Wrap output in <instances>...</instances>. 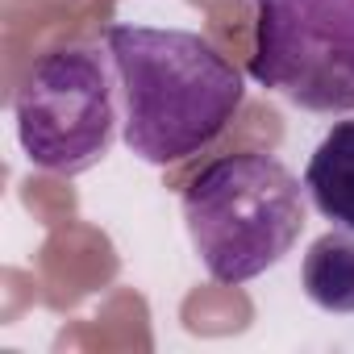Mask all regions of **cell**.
I'll return each instance as SVG.
<instances>
[{"mask_svg":"<svg viewBox=\"0 0 354 354\" xmlns=\"http://www.w3.org/2000/svg\"><path fill=\"white\" fill-rule=\"evenodd\" d=\"M304 296L325 313H354V234L329 230L321 234L300 263Z\"/></svg>","mask_w":354,"mask_h":354,"instance_id":"8992f818","label":"cell"},{"mask_svg":"<svg viewBox=\"0 0 354 354\" xmlns=\"http://www.w3.org/2000/svg\"><path fill=\"white\" fill-rule=\"evenodd\" d=\"M304 192L317 213L354 234V117L337 121L304 167Z\"/></svg>","mask_w":354,"mask_h":354,"instance_id":"5b68a950","label":"cell"},{"mask_svg":"<svg viewBox=\"0 0 354 354\" xmlns=\"http://www.w3.org/2000/svg\"><path fill=\"white\" fill-rule=\"evenodd\" d=\"M184 221L205 271L234 288L296 246L304 230V188L271 154H225L188 184Z\"/></svg>","mask_w":354,"mask_h":354,"instance_id":"7a4b0ae2","label":"cell"},{"mask_svg":"<svg viewBox=\"0 0 354 354\" xmlns=\"http://www.w3.org/2000/svg\"><path fill=\"white\" fill-rule=\"evenodd\" d=\"M109 59L125 96V146L146 162L205 150L242 109V71L201 34L113 26Z\"/></svg>","mask_w":354,"mask_h":354,"instance_id":"6da1fadb","label":"cell"},{"mask_svg":"<svg viewBox=\"0 0 354 354\" xmlns=\"http://www.w3.org/2000/svg\"><path fill=\"white\" fill-rule=\"evenodd\" d=\"M13 117L34 167L55 175L96 167L117 138V88L104 55L88 46L42 55L13 96Z\"/></svg>","mask_w":354,"mask_h":354,"instance_id":"3957f363","label":"cell"},{"mask_svg":"<svg viewBox=\"0 0 354 354\" xmlns=\"http://www.w3.org/2000/svg\"><path fill=\"white\" fill-rule=\"evenodd\" d=\"M250 75L304 113L354 117V0H259Z\"/></svg>","mask_w":354,"mask_h":354,"instance_id":"277c9868","label":"cell"}]
</instances>
